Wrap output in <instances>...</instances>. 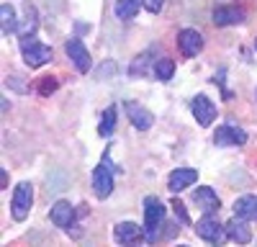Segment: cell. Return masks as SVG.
<instances>
[{
  "instance_id": "24",
  "label": "cell",
  "mask_w": 257,
  "mask_h": 247,
  "mask_svg": "<svg viewBox=\"0 0 257 247\" xmlns=\"http://www.w3.org/2000/svg\"><path fill=\"white\" fill-rule=\"evenodd\" d=\"M170 203H173V211L178 214V219H180L183 224H190V216H188V211H185V206H183V201L173 198V201H170Z\"/></svg>"
},
{
  "instance_id": "10",
  "label": "cell",
  "mask_w": 257,
  "mask_h": 247,
  "mask_svg": "<svg viewBox=\"0 0 257 247\" xmlns=\"http://www.w3.org/2000/svg\"><path fill=\"white\" fill-rule=\"evenodd\" d=\"M193 203H196L203 214H216V211H219V206H221L216 191L206 188V185H203V188H198V191H193Z\"/></svg>"
},
{
  "instance_id": "26",
  "label": "cell",
  "mask_w": 257,
  "mask_h": 247,
  "mask_svg": "<svg viewBox=\"0 0 257 247\" xmlns=\"http://www.w3.org/2000/svg\"><path fill=\"white\" fill-rule=\"evenodd\" d=\"M0 180H3V183H0V188H8V173L6 170L0 173Z\"/></svg>"
},
{
  "instance_id": "20",
  "label": "cell",
  "mask_w": 257,
  "mask_h": 247,
  "mask_svg": "<svg viewBox=\"0 0 257 247\" xmlns=\"http://www.w3.org/2000/svg\"><path fill=\"white\" fill-rule=\"evenodd\" d=\"M155 75H157V80H170V77L175 75V59L162 57L157 65H155Z\"/></svg>"
},
{
  "instance_id": "3",
  "label": "cell",
  "mask_w": 257,
  "mask_h": 247,
  "mask_svg": "<svg viewBox=\"0 0 257 247\" xmlns=\"http://www.w3.org/2000/svg\"><path fill=\"white\" fill-rule=\"evenodd\" d=\"M31 203H34V188L31 183H18L16 191H13V198H11V214L16 221H24L31 211Z\"/></svg>"
},
{
  "instance_id": "14",
  "label": "cell",
  "mask_w": 257,
  "mask_h": 247,
  "mask_svg": "<svg viewBox=\"0 0 257 247\" xmlns=\"http://www.w3.org/2000/svg\"><path fill=\"white\" fill-rule=\"evenodd\" d=\"M226 237L231 239V242H237V244H247V242H252V232H249V226L244 224V219L242 216H234L231 221H226Z\"/></svg>"
},
{
  "instance_id": "5",
  "label": "cell",
  "mask_w": 257,
  "mask_h": 247,
  "mask_svg": "<svg viewBox=\"0 0 257 247\" xmlns=\"http://www.w3.org/2000/svg\"><path fill=\"white\" fill-rule=\"evenodd\" d=\"M213 142L219 144V147H242L247 142V134L234 127V124H221V127L213 132Z\"/></svg>"
},
{
  "instance_id": "15",
  "label": "cell",
  "mask_w": 257,
  "mask_h": 247,
  "mask_svg": "<svg viewBox=\"0 0 257 247\" xmlns=\"http://www.w3.org/2000/svg\"><path fill=\"white\" fill-rule=\"evenodd\" d=\"M142 226L139 224H134V221H121V224H116V229H113V239L118 242V244H134L137 239H142Z\"/></svg>"
},
{
  "instance_id": "6",
  "label": "cell",
  "mask_w": 257,
  "mask_h": 247,
  "mask_svg": "<svg viewBox=\"0 0 257 247\" xmlns=\"http://www.w3.org/2000/svg\"><path fill=\"white\" fill-rule=\"evenodd\" d=\"M190 111L196 116V121L201 127H211L213 121H216V106H213V100L208 95H196L190 103Z\"/></svg>"
},
{
  "instance_id": "23",
  "label": "cell",
  "mask_w": 257,
  "mask_h": 247,
  "mask_svg": "<svg viewBox=\"0 0 257 247\" xmlns=\"http://www.w3.org/2000/svg\"><path fill=\"white\" fill-rule=\"evenodd\" d=\"M57 90V77H41V85H39V93L41 95H49Z\"/></svg>"
},
{
  "instance_id": "19",
  "label": "cell",
  "mask_w": 257,
  "mask_h": 247,
  "mask_svg": "<svg viewBox=\"0 0 257 247\" xmlns=\"http://www.w3.org/2000/svg\"><path fill=\"white\" fill-rule=\"evenodd\" d=\"M113 129H116V108L111 106V108L103 111V121H100V127H98V134L100 137H111Z\"/></svg>"
},
{
  "instance_id": "27",
  "label": "cell",
  "mask_w": 257,
  "mask_h": 247,
  "mask_svg": "<svg viewBox=\"0 0 257 247\" xmlns=\"http://www.w3.org/2000/svg\"><path fill=\"white\" fill-rule=\"evenodd\" d=\"M254 49H257V39H254Z\"/></svg>"
},
{
  "instance_id": "9",
  "label": "cell",
  "mask_w": 257,
  "mask_h": 247,
  "mask_svg": "<svg viewBox=\"0 0 257 247\" xmlns=\"http://www.w3.org/2000/svg\"><path fill=\"white\" fill-rule=\"evenodd\" d=\"M178 47H180L183 57H196L203 49V36L196 29H183L178 36Z\"/></svg>"
},
{
  "instance_id": "7",
  "label": "cell",
  "mask_w": 257,
  "mask_h": 247,
  "mask_svg": "<svg viewBox=\"0 0 257 247\" xmlns=\"http://www.w3.org/2000/svg\"><path fill=\"white\" fill-rule=\"evenodd\" d=\"M196 234H198L201 239L211 242V244H216V242L224 237L221 224H219V219L213 216V214H203V216L196 221Z\"/></svg>"
},
{
  "instance_id": "21",
  "label": "cell",
  "mask_w": 257,
  "mask_h": 247,
  "mask_svg": "<svg viewBox=\"0 0 257 247\" xmlns=\"http://www.w3.org/2000/svg\"><path fill=\"white\" fill-rule=\"evenodd\" d=\"M0 16H3V34L11 36V34L18 29V24H16V11H13L8 3H3V8H0Z\"/></svg>"
},
{
  "instance_id": "16",
  "label": "cell",
  "mask_w": 257,
  "mask_h": 247,
  "mask_svg": "<svg viewBox=\"0 0 257 247\" xmlns=\"http://www.w3.org/2000/svg\"><path fill=\"white\" fill-rule=\"evenodd\" d=\"M244 21V11L234 8V6H221L213 11V24L216 26H237Z\"/></svg>"
},
{
  "instance_id": "13",
  "label": "cell",
  "mask_w": 257,
  "mask_h": 247,
  "mask_svg": "<svg viewBox=\"0 0 257 247\" xmlns=\"http://www.w3.org/2000/svg\"><path fill=\"white\" fill-rule=\"evenodd\" d=\"M49 216H52V221L57 224V226H62V229H67V226L75 221V206L70 203V201H64V198H59L54 206H52V211H49Z\"/></svg>"
},
{
  "instance_id": "25",
  "label": "cell",
  "mask_w": 257,
  "mask_h": 247,
  "mask_svg": "<svg viewBox=\"0 0 257 247\" xmlns=\"http://www.w3.org/2000/svg\"><path fill=\"white\" fill-rule=\"evenodd\" d=\"M142 6H144L149 13H160V11H162V0H142Z\"/></svg>"
},
{
  "instance_id": "22",
  "label": "cell",
  "mask_w": 257,
  "mask_h": 247,
  "mask_svg": "<svg viewBox=\"0 0 257 247\" xmlns=\"http://www.w3.org/2000/svg\"><path fill=\"white\" fill-rule=\"evenodd\" d=\"M147 65H149V52L139 54V57L132 62V67H128V72L137 75V77H142V75H147Z\"/></svg>"
},
{
  "instance_id": "2",
  "label": "cell",
  "mask_w": 257,
  "mask_h": 247,
  "mask_svg": "<svg viewBox=\"0 0 257 247\" xmlns=\"http://www.w3.org/2000/svg\"><path fill=\"white\" fill-rule=\"evenodd\" d=\"M21 54H24L26 65H29L31 70H36V67L47 65V62L52 59V47L41 44V41H36V39H31V36H24V39H21Z\"/></svg>"
},
{
  "instance_id": "17",
  "label": "cell",
  "mask_w": 257,
  "mask_h": 247,
  "mask_svg": "<svg viewBox=\"0 0 257 247\" xmlns=\"http://www.w3.org/2000/svg\"><path fill=\"white\" fill-rule=\"evenodd\" d=\"M234 216H242L244 221H257V196H242L234 201Z\"/></svg>"
},
{
  "instance_id": "1",
  "label": "cell",
  "mask_w": 257,
  "mask_h": 247,
  "mask_svg": "<svg viewBox=\"0 0 257 247\" xmlns=\"http://www.w3.org/2000/svg\"><path fill=\"white\" fill-rule=\"evenodd\" d=\"M162 226H165V206H162V201L155 198V196L144 198V239L157 242Z\"/></svg>"
},
{
  "instance_id": "4",
  "label": "cell",
  "mask_w": 257,
  "mask_h": 247,
  "mask_svg": "<svg viewBox=\"0 0 257 247\" xmlns=\"http://www.w3.org/2000/svg\"><path fill=\"white\" fill-rule=\"evenodd\" d=\"M93 191L98 198H108L113 193V170L108 168V160L98 162V168L93 170Z\"/></svg>"
},
{
  "instance_id": "8",
  "label": "cell",
  "mask_w": 257,
  "mask_h": 247,
  "mask_svg": "<svg viewBox=\"0 0 257 247\" xmlns=\"http://www.w3.org/2000/svg\"><path fill=\"white\" fill-rule=\"evenodd\" d=\"M64 52H67V57L75 62V67L80 72H90L93 67V59L88 54V49H85V44L80 39H67V44H64Z\"/></svg>"
},
{
  "instance_id": "12",
  "label": "cell",
  "mask_w": 257,
  "mask_h": 247,
  "mask_svg": "<svg viewBox=\"0 0 257 247\" xmlns=\"http://www.w3.org/2000/svg\"><path fill=\"white\" fill-rule=\"evenodd\" d=\"M198 180V170H190V168H180V170H173L167 178V188L173 191V193H180L185 191L190 183H196Z\"/></svg>"
},
{
  "instance_id": "18",
  "label": "cell",
  "mask_w": 257,
  "mask_h": 247,
  "mask_svg": "<svg viewBox=\"0 0 257 247\" xmlns=\"http://www.w3.org/2000/svg\"><path fill=\"white\" fill-rule=\"evenodd\" d=\"M139 8H142V0H116V18H121V21H132V18H137V13H139Z\"/></svg>"
},
{
  "instance_id": "11",
  "label": "cell",
  "mask_w": 257,
  "mask_h": 247,
  "mask_svg": "<svg viewBox=\"0 0 257 247\" xmlns=\"http://www.w3.org/2000/svg\"><path fill=\"white\" fill-rule=\"evenodd\" d=\"M126 113H128V118H132L134 127L142 129V132H147V129L155 124L152 111H147L144 106H139V103H134V100H126Z\"/></svg>"
}]
</instances>
